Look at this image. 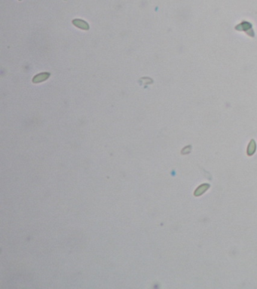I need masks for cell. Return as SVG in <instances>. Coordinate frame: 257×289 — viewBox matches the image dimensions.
<instances>
[{"label": "cell", "mask_w": 257, "mask_h": 289, "mask_svg": "<svg viewBox=\"0 0 257 289\" xmlns=\"http://www.w3.org/2000/svg\"><path fill=\"white\" fill-rule=\"evenodd\" d=\"M50 76V74L49 72H43V73H40L39 75H36L33 78V82L36 84V83L42 82V81H45Z\"/></svg>", "instance_id": "cell-1"}, {"label": "cell", "mask_w": 257, "mask_h": 289, "mask_svg": "<svg viewBox=\"0 0 257 289\" xmlns=\"http://www.w3.org/2000/svg\"><path fill=\"white\" fill-rule=\"evenodd\" d=\"M73 23L76 26L79 27V28L82 29V30H89V25H88V23L82 20H79V19L74 20H73Z\"/></svg>", "instance_id": "cell-2"}, {"label": "cell", "mask_w": 257, "mask_h": 289, "mask_svg": "<svg viewBox=\"0 0 257 289\" xmlns=\"http://www.w3.org/2000/svg\"><path fill=\"white\" fill-rule=\"evenodd\" d=\"M209 188H210V185H208V184H203V185H200V186L195 190V193H194V195H195V197H199L201 194L205 193V191H207V189H209Z\"/></svg>", "instance_id": "cell-3"}, {"label": "cell", "mask_w": 257, "mask_h": 289, "mask_svg": "<svg viewBox=\"0 0 257 289\" xmlns=\"http://www.w3.org/2000/svg\"><path fill=\"white\" fill-rule=\"evenodd\" d=\"M255 149H256V144H255V141L253 139L251 140V141L249 142V145H248L247 148V155L248 156H252L255 151Z\"/></svg>", "instance_id": "cell-4"}]
</instances>
